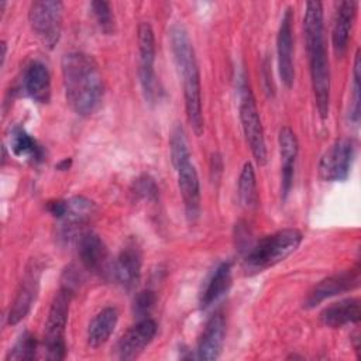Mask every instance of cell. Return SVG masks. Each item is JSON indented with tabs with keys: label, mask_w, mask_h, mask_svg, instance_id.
<instances>
[{
	"label": "cell",
	"mask_w": 361,
	"mask_h": 361,
	"mask_svg": "<svg viewBox=\"0 0 361 361\" xmlns=\"http://www.w3.org/2000/svg\"><path fill=\"white\" fill-rule=\"evenodd\" d=\"M61 68L65 97L71 109L82 117L93 114L103 99V79L94 58L73 51L63 55Z\"/></svg>",
	"instance_id": "obj_1"
},
{
	"label": "cell",
	"mask_w": 361,
	"mask_h": 361,
	"mask_svg": "<svg viewBox=\"0 0 361 361\" xmlns=\"http://www.w3.org/2000/svg\"><path fill=\"white\" fill-rule=\"evenodd\" d=\"M302 233L296 228H283L261 238L251 247L245 264L251 271H264L289 257L302 243Z\"/></svg>",
	"instance_id": "obj_4"
},
{
	"label": "cell",
	"mask_w": 361,
	"mask_h": 361,
	"mask_svg": "<svg viewBox=\"0 0 361 361\" xmlns=\"http://www.w3.org/2000/svg\"><path fill=\"white\" fill-rule=\"evenodd\" d=\"M278 144H279V155L282 162V172H281V192L282 197L286 199L290 188L293 185V175H295V164L299 152V142L296 138V134L293 130L288 126L282 127L279 130L278 135Z\"/></svg>",
	"instance_id": "obj_15"
},
{
	"label": "cell",
	"mask_w": 361,
	"mask_h": 361,
	"mask_svg": "<svg viewBox=\"0 0 361 361\" xmlns=\"http://www.w3.org/2000/svg\"><path fill=\"white\" fill-rule=\"evenodd\" d=\"M171 51L182 79L183 99L188 121L196 135H202L204 130V118L202 109L200 73L196 62L195 49L188 31L180 24H175L169 31Z\"/></svg>",
	"instance_id": "obj_3"
},
{
	"label": "cell",
	"mask_w": 361,
	"mask_h": 361,
	"mask_svg": "<svg viewBox=\"0 0 361 361\" xmlns=\"http://www.w3.org/2000/svg\"><path fill=\"white\" fill-rule=\"evenodd\" d=\"M355 157V145L350 138L337 140L319 162V176L326 182L345 180Z\"/></svg>",
	"instance_id": "obj_9"
},
{
	"label": "cell",
	"mask_w": 361,
	"mask_h": 361,
	"mask_svg": "<svg viewBox=\"0 0 361 361\" xmlns=\"http://www.w3.org/2000/svg\"><path fill=\"white\" fill-rule=\"evenodd\" d=\"M230 285H231V264L221 262L216 267V269L207 279L200 293V306L203 309L212 306L228 290Z\"/></svg>",
	"instance_id": "obj_23"
},
{
	"label": "cell",
	"mask_w": 361,
	"mask_h": 361,
	"mask_svg": "<svg viewBox=\"0 0 361 361\" xmlns=\"http://www.w3.org/2000/svg\"><path fill=\"white\" fill-rule=\"evenodd\" d=\"M141 252L135 245H127L113 265L116 281L127 290H133L141 278Z\"/></svg>",
	"instance_id": "obj_18"
},
{
	"label": "cell",
	"mask_w": 361,
	"mask_h": 361,
	"mask_svg": "<svg viewBox=\"0 0 361 361\" xmlns=\"http://www.w3.org/2000/svg\"><path fill=\"white\" fill-rule=\"evenodd\" d=\"M73 296V290L61 286L58 293L55 295L48 317L45 322L44 331V344L48 360H63L66 355V344H65V330L68 323L69 303Z\"/></svg>",
	"instance_id": "obj_5"
},
{
	"label": "cell",
	"mask_w": 361,
	"mask_h": 361,
	"mask_svg": "<svg viewBox=\"0 0 361 361\" xmlns=\"http://www.w3.org/2000/svg\"><path fill=\"white\" fill-rule=\"evenodd\" d=\"M39 274V268H37L35 265L25 272L7 316V323L10 326L21 322L31 310L32 303L35 302L38 295Z\"/></svg>",
	"instance_id": "obj_14"
},
{
	"label": "cell",
	"mask_w": 361,
	"mask_h": 361,
	"mask_svg": "<svg viewBox=\"0 0 361 361\" xmlns=\"http://www.w3.org/2000/svg\"><path fill=\"white\" fill-rule=\"evenodd\" d=\"M303 32L316 107L319 116L324 120L330 110V68L324 42L323 4L320 1L306 3Z\"/></svg>",
	"instance_id": "obj_2"
},
{
	"label": "cell",
	"mask_w": 361,
	"mask_h": 361,
	"mask_svg": "<svg viewBox=\"0 0 361 361\" xmlns=\"http://www.w3.org/2000/svg\"><path fill=\"white\" fill-rule=\"evenodd\" d=\"M133 193L144 200L155 202L158 199V186L148 175H141L133 183Z\"/></svg>",
	"instance_id": "obj_29"
},
{
	"label": "cell",
	"mask_w": 361,
	"mask_h": 361,
	"mask_svg": "<svg viewBox=\"0 0 361 361\" xmlns=\"http://www.w3.org/2000/svg\"><path fill=\"white\" fill-rule=\"evenodd\" d=\"M190 158L192 157L180 159L172 166L178 175V186L183 200L186 219L193 223L200 213V183L197 171Z\"/></svg>",
	"instance_id": "obj_10"
},
{
	"label": "cell",
	"mask_w": 361,
	"mask_h": 361,
	"mask_svg": "<svg viewBox=\"0 0 361 361\" xmlns=\"http://www.w3.org/2000/svg\"><path fill=\"white\" fill-rule=\"evenodd\" d=\"M10 147L17 157H28L35 162L42 161L44 151L41 145L23 127H14L10 135Z\"/></svg>",
	"instance_id": "obj_24"
},
{
	"label": "cell",
	"mask_w": 361,
	"mask_h": 361,
	"mask_svg": "<svg viewBox=\"0 0 361 361\" xmlns=\"http://www.w3.org/2000/svg\"><path fill=\"white\" fill-rule=\"evenodd\" d=\"M157 302V296L152 290H141L137 293V296L134 298V305H133V310L134 314L140 319H144L149 314V312L152 310L154 305Z\"/></svg>",
	"instance_id": "obj_30"
},
{
	"label": "cell",
	"mask_w": 361,
	"mask_h": 361,
	"mask_svg": "<svg viewBox=\"0 0 361 361\" xmlns=\"http://www.w3.org/2000/svg\"><path fill=\"white\" fill-rule=\"evenodd\" d=\"M360 285V267L355 265L351 269L343 271L340 274H334L323 281H320L307 295L305 300V307L310 309L317 306L324 299L331 296L348 292L355 289Z\"/></svg>",
	"instance_id": "obj_11"
},
{
	"label": "cell",
	"mask_w": 361,
	"mask_h": 361,
	"mask_svg": "<svg viewBox=\"0 0 361 361\" xmlns=\"http://www.w3.org/2000/svg\"><path fill=\"white\" fill-rule=\"evenodd\" d=\"M238 199L245 209L258 206V190L255 171L251 162H245L238 178Z\"/></svg>",
	"instance_id": "obj_26"
},
{
	"label": "cell",
	"mask_w": 361,
	"mask_h": 361,
	"mask_svg": "<svg viewBox=\"0 0 361 361\" xmlns=\"http://www.w3.org/2000/svg\"><path fill=\"white\" fill-rule=\"evenodd\" d=\"M353 106L350 118L357 124L360 120V49L355 52L354 56V71H353Z\"/></svg>",
	"instance_id": "obj_31"
},
{
	"label": "cell",
	"mask_w": 361,
	"mask_h": 361,
	"mask_svg": "<svg viewBox=\"0 0 361 361\" xmlns=\"http://www.w3.org/2000/svg\"><path fill=\"white\" fill-rule=\"evenodd\" d=\"M69 165H71V159H69V158H65L63 161H61V162L56 165V168L61 169V171H65V169L69 168Z\"/></svg>",
	"instance_id": "obj_32"
},
{
	"label": "cell",
	"mask_w": 361,
	"mask_h": 361,
	"mask_svg": "<svg viewBox=\"0 0 361 361\" xmlns=\"http://www.w3.org/2000/svg\"><path fill=\"white\" fill-rule=\"evenodd\" d=\"M138 56L140 83L145 96V100L154 103L159 93V85L154 71L155 62V37L149 23L144 21L138 25Z\"/></svg>",
	"instance_id": "obj_8"
},
{
	"label": "cell",
	"mask_w": 361,
	"mask_h": 361,
	"mask_svg": "<svg viewBox=\"0 0 361 361\" xmlns=\"http://www.w3.org/2000/svg\"><path fill=\"white\" fill-rule=\"evenodd\" d=\"M63 4L56 0L32 1L28 10V21L32 32L39 38L44 47L52 49L62 31Z\"/></svg>",
	"instance_id": "obj_6"
},
{
	"label": "cell",
	"mask_w": 361,
	"mask_h": 361,
	"mask_svg": "<svg viewBox=\"0 0 361 361\" xmlns=\"http://www.w3.org/2000/svg\"><path fill=\"white\" fill-rule=\"evenodd\" d=\"M292 21L293 10L288 7L282 16L278 37H276V55H278V69L282 83L290 89L295 79L293 69V37H292Z\"/></svg>",
	"instance_id": "obj_12"
},
{
	"label": "cell",
	"mask_w": 361,
	"mask_h": 361,
	"mask_svg": "<svg viewBox=\"0 0 361 361\" xmlns=\"http://www.w3.org/2000/svg\"><path fill=\"white\" fill-rule=\"evenodd\" d=\"M78 252L82 265L93 274L104 275L109 265V251L103 240L93 234L85 233L79 237Z\"/></svg>",
	"instance_id": "obj_16"
},
{
	"label": "cell",
	"mask_w": 361,
	"mask_h": 361,
	"mask_svg": "<svg viewBox=\"0 0 361 361\" xmlns=\"http://www.w3.org/2000/svg\"><path fill=\"white\" fill-rule=\"evenodd\" d=\"M94 213V203L83 196H75L66 200L63 220L65 227H76L90 219Z\"/></svg>",
	"instance_id": "obj_25"
},
{
	"label": "cell",
	"mask_w": 361,
	"mask_h": 361,
	"mask_svg": "<svg viewBox=\"0 0 361 361\" xmlns=\"http://www.w3.org/2000/svg\"><path fill=\"white\" fill-rule=\"evenodd\" d=\"M23 89L37 103H47L51 97V75L39 61H32L24 71Z\"/></svg>",
	"instance_id": "obj_20"
},
{
	"label": "cell",
	"mask_w": 361,
	"mask_h": 361,
	"mask_svg": "<svg viewBox=\"0 0 361 361\" xmlns=\"http://www.w3.org/2000/svg\"><path fill=\"white\" fill-rule=\"evenodd\" d=\"M238 111H240V121H241V128H243L245 141L251 149L254 159L259 166H262L267 164V158H268L267 144H265L264 128L261 124L257 103L248 85H244L241 87Z\"/></svg>",
	"instance_id": "obj_7"
},
{
	"label": "cell",
	"mask_w": 361,
	"mask_h": 361,
	"mask_svg": "<svg viewBox=\"0 0 361 361\" xmlns=\"http://www.w3.org/2000/svg\"><path fill=\"white\" fill-rule=\"evenodd\" d=\"M226 337V320L223 313H214L206 323L197 341L196 357L199 360H217L220 357Z\"/></svg>",
	"instance_id": "obj_17"
},
{
	"label": "cell",
	"mask_w": 361,
	"mask_h": 361,
	"mask_svg": "<svg viewBox=\"0 0 361 361\" xmlns=\"http://www.w3.org/2000/svg\"><path fill=\"white\" fill-rule=\"evenodd\" d=\"M118 320V312L116 307L109 306L100 310L89 323L87 327V344L93 348L103 345L114 331Z\"/></svg>",
	"instance_id": "obj_22"
},
{
	"label": "cell",
	"mask_w": 361,
	"mask_h": 361,
	"mask_svg": "<svg viewBox=\"0 0 361 361\" xmlns=\"http://www.w3.org/2000/svg\"><path fill=\"white\" fill-rule=\"evenodd\" d=\"M90 7L100 30L104 34H111L114 31V16L110 4L104 0H94L90 3Z\"/></svg>",
	"instance_id": "obj_28"
},
{
	"label": "cell",
	"mask_w": 361,
	"mask_h": 361,
	"mask_svg": "<svg viewBox=\"0 0 361 361\" xmlns=\"http://www.w3.org/2000/svg\"><path fill=\"white\" fill-rule=\"evenodd\" d=\"M157 334V323L144 317L140 319L118 341L117 355L120 360H134L137 358L144 348L154 340Z\"/></svg>",
	"instance_id": "obj_13"
},
{
	"label": "cell",
	"mask_w": 361,
	"mask_h": 361,
	"mask_svg": "<svg viewBox=\"0 0 361 361\" xmlns=\"http://www.w3.org/2000/svg\"><path fill=\"white\" fill-rule=\"evenodd\" d=\"M361 317V303L357 298L343 299L326 307L320 319L324 326L331 329H338L345 324L358 323Z\"/></svg>",
	"instance_id": "obj_21"
},
{
	"label": "cell",
	"mask_w": 361,
	"mask_h": 361,
	"mask_svg": "<svg viewBox=\"0 0 361 361\" xmlns=\"http://www.w3.org/2000/svg\"><path fill=\"white\" fill-rule=\"evenodd\" d=\"M37 354V340L35 337L25 331L20 336L16 344L10 348L6 360L7 361H20V360H32Z\"/></svg>",
	"instance_id": "obj_27"
},
{
	"label": "cell",
	"mask_w": 361,
	"mask_h": 361,
	"mask_svg": "<svg viewBox=\"0 0 361 361\" xmlns=\"http://www.w3.org/2000/svg\"><path fill=\"white\" fill-rule=\"evenodd\" d=\"M357 7H358V3L351 0L340 1L337 4V10L333 20L331 41H333V48L338 56L344 55V52L347 51L350 32L357 14Z\"/></svg>",
	"instance_id": "obj_19"
}]
</instances>
